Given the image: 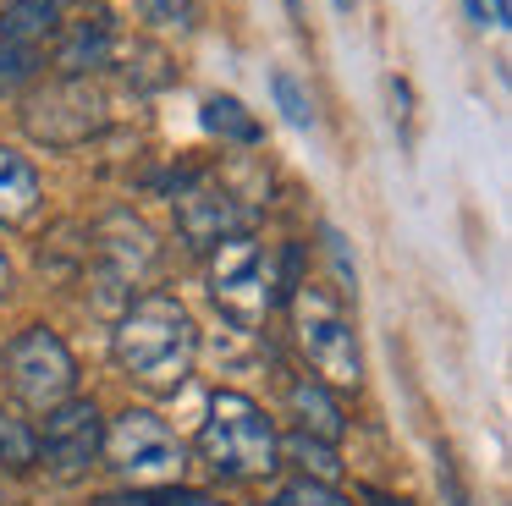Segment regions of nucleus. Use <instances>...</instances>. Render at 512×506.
Returning <instances> with one entry per match:
<instances>
[{
  "mask_svg": "<svg viewBox=\"0 0 512 506\" xmlns=\"http://www.w3.org/2000/svg\"><path fill=\"white\" fill-rule=\"evenodd\" d=\"M39 204V171L23 154L0 149V220H23Z\"/></svg>",
  "mask_w": 512,
  "mask_h": 506,
  "instance_id": "11",
  "label": "nucleus"
},
{
  "mask_svg": "<svg viewBox=\"0 0 512 506\" xmlns=\"http://www.w3.org/2000/svg\"><path fill=\"white\" fill-rule=\"evenodd\" d=\"M28 50H17V44H0V94H6V88L17 83V77H28Z\"/></svg>",
  "mask_w": 512,
  "mask_h": 506,
  "instance_id": "21",
  "label": "nucleus"
},
{
  "mask_svg": "<svg viewBox=\"0 0 512 506\" xmlns=\"http://www.w3.org/2000/svg\"><path fill=\"white\" fill-rule=\"evenodd\" d=\"M34 457H39V435L12 407H0V468H34Z\"/></svg>",
  "mask_w": 512,
  "mask_h": 506,
  "instance_id": "17",
  "label": "nucleus"
},
{
  "mask_svg": "<svg viewBox=\"0 0 512 506\" xmlns=\"http://www.w3.org/2000/svg\"><path fill=\"white\" fill-rule=\"evenodd\" d=\"M507 11H512L507 0H490V22H507Z\"/></svg>",
  "mask_w": 512,
  "mask_h": 506,
  "instance_id": "22",
  "label": "nucleus"
},
{
  "mask_svg": "<svg viewBox=\"0 0 512 506\" xmlns=\"http://www.w3.org/2000/svg\"><path fill=\"white\" fill-rule=\"evenodd\" d=\"M56 28H61V0H12L0 11V44H17V50L50 39Z\"/></svg>",
  "mask_w": 512,
  "mask_h": 506,
  "instance_id": "10",
  "label": "nucleus"
},
{
  "mask_svg": "<svg viewBox=\"0 0 512 506\" xmlns=\"http://www.w3.org/2000/svg\"><path fill=\"white\" fill-rule=\"evenodd\" d=\"M331 6H336V11H353V0H331Z\"/></svg>",
  "mask_w": 512,
  "mask_h": 506,
  "instance_id": "27",
  "label": "nucleus"
},
{
  "mask_svg": "<svg viewBox=\"0 0 512 506\" xmlns=\"http://www.w3.org/2000/svg\"><path fill=\"white\" fill-rule=\"evenodd\" d=\"M193 0H138V17L155 22V28H177V22H188Z\"/></svg>",
  "mask_w": 512,
  "mask_h": 506,
  "instance_id": "20",
  "label": "nucleus"
},
{
  "mask_svg": "<svg viewBox=\"0 0 512 506\" xmlns=\"http://www.w3.org/2000/svg\"><path fill=\"white\" fill-rule=\"evenodd\" d=\"M292 336H298L303 358L314 363V374H320L325 385L347 391V385L364 380L358 336H353V325H347V314L325 292H314V286H298V292H292Z\"/></svg>",
  "mask_w": 512,
  "mask_h": 506,
  "instance_id": "3",
  "label": "nucleus"
},
{
  "mask_svg": "<svg viewBox=\"0 0 512 506\" xmlns=\"http://www.w3.org/2000/svg\"><path fill=\"white\" fill-rule=\"evenodd\" d=\"M177 226L188 242L215 248L221 237H232V231L243 226V209H237L232 193H221V187H188V193H177Z\"/></svg>",
  "mask_w": 512,
  "mask_h": 506,
  "instance_id": "9",
  "label": "nucleus"
},
{
  "mask_svg": "<svg viewBox=\"0 0 512 506\" xmlns=\"http://www.w3.org/2000/svg\"><path fill=\"white\" fill-rule=\"evenodd\" d=\"M468 17H474V22H485V0H468Z\"/></svg>",
  "mask_w": 512,
  "mask_h": 506,
  "instance_id": "24",
  "label": "nucleus"
},
{
  "mask_svg": "<svg viewBox=\"0 0 512 506\" xmlns=\"http://www.w3.org/2000/svg\"><path fill=\"white\" fill-rule=\"evenodd\" d=\"M210 297L243 330H254L270 314V303H276V292H270V259L254 237L232 231V237H221L210 248Z\"/></svg>",
  "mask_w": 512,
  "mask_h": 506,
  "instance_id": "4",
  "label": "nucleus"
},
{
  "mask_svg": "<svg viewBox=\"0 0 512 506\" xmlns=\"http://www.w3.org/2000/svg\"><path fill=\"white\" fill-rule=\"evenodd\" d=\"M270 94H276L281 116H287L292 127H314V99L303 94V83L287 72V66H276V72H270Z\"/></svg>",
  "mask_w": 512,
  "mask_h": 506,
  "instance_id": "18",
  "label": "nucleus"
},
{
  "mask_svg": "<svg viewBox=\"0 0 512 506\" xmlns=\"http://www.w3.org/2000/svg\"><path fill=\"white\" fill-rule=\"evenodd\" d=\"M116 363L133 374L149 391H177L193 369V352H199V330H193L188 308L177 297L155 292L144 303H133L116 325Z\"/></svg>",
  "mask_w": 512,
  "mask_h": 506,
  "instance_id": "1",
  "label": "nucleus"
},
{
  "mask_svg": "<svg viewBox=\"0 0 512 506\" xmlns=\"http://www.w3.org/2000/svg\"><path fill=\"white\" fill-rule=\"evenodd\" d=\"M259 506H347V501L320 479H292V484H281V490H270Z\"/></svg>",
  "mask_w": 512,
  "mask_h": 506,
  "instance_id": "19",
  "label": "nucleus"
},
{
  "mask_svg": "<svg viewBox=\"0 0 512 506\" xmlns=\"http://www.w3.org/2000/svg\"><path fill=\"white\" fill-rule=\"evenodd\" d=\"M100 446H105V424H100V407L94 402L50 407L45 435H39V457H45V468L56 473L61 484L83 479V473L94 468V457H100Z\"/></svg>",
  "mask_w": 512,
  "mask_h": 506,
  "instance_id": "8",
  "label": "nucleus"
},
{
  "mask_svg": "<svg viewBox=\"0 0 512 506\" xmlns=\"http://www.w3.org/2000/svg\"><path fill=\"white\" fill-rule=\"evenodd\" d=\"M375 506H408V501H391V495H375Z\"/></svg>",
  "mask_w": 512,
  "mask_h": 506,
  "instance_id": "25",
  "label": "nucleus"
},
{
  "mask_svg": "<svg viewBox=\"0 0 512 506\" xmlns=\"http://www.w3.org/2000/svg\"><path fill=\"white\" fill-rule=\"evenodd\" d=\"M292 407L303 413V435H314V440H336V435H342V413H336V402L325 396V385L303 380L298 391H292Z\"/></svg>",
  "mask_w": 512,
  "mask_h": 506,
  "instance_id": "14",
  "label": "nucleus"
},
{
  "mask_svg": "<svg viewBox=\"0 0 512 506\" xmlns=\"http://www.w3.org/2000/svg\"><path fill=\"white\" fill-rule=\"evenodd\" d=\"M281 440L270 429V418L259 413V402H248L243 391H215L210 418L199 429V457L221 479H265L281 468Z\"/></svg>",
  "mask_w": 512,
  "mask_h": 506,
  "instance_id": "2",
  "label": "nucleus"
},
{
  "mask_svg": "<svg viewBox=\"0 0 512 506\" xmlns=\"http://www.w3.org/2000/svg\"><path fill=\"white\" fill-rule=\"evenodd\" d=\"M100 506H215V495H204V490H182V484H144V490H116V495H105Z\"/></svg>",
  "mask_w": 512,
  "mask_h": 506,
  "instance_id": "16",
  "label": "nucleus"
},
{
  "mask_svg": "<svg viewBox=\"0 0 512 506\" xmlns=\"http://www.w3.org/2000/svg\"><path fill=\"white\" fill-rule=\"evenodd\" d=\"M12 286V264H6V253H0V292Z\"/></svg>",
  "mask_w": 512,
  "mask_h": 506,
  "instance_id": "23",
  "label": "nucleus"
},
{
  "mask_svg": "<svg viewBox=\"0 0 512 506\" xmlns=\"http://www.w3.org/2000/svg\"><path fill=\"white\" fill-rule=\"evenodd\" d=\"M105 446H111L116 473H122V479H133V484L171 479V473L182 468V440L171 435L166 418L149 413V407H127V413L111 424Z\"/></svg>",
  "mask_w": 512,
  "mask_h": 506,
  "instance_id": "7",
  "label": "nucleus"
},
{
  "mask_svg": "<svg viewBox=\"0 0 512 506\" xmlns=\"http://www.w3.org/2000/svg\"><path fill=\"white\" fill-rule=\"evenodd\" d=\"M287 11H292V17H303V0H287Z\"/></svg>",
  "mask_w": 512,
  "mask_h": 506,
  "instance_id": "26",
  "label": "nucleus"
},
{
  "mask_svg": "<svg viewBox=\"0 0 512 506\" xmlns=\"http://www.w3.org/2000/svg\"><path fill=\"white\" fill-rule=\"evenodd\" d=\"M6 380H12L17 402L50 413V407H61L72 396V385H78V363H72L67 341H61L56 330L28 325L23 336L6 347Z\"/></svg>",
  "mask_w": 512,
  "mask_h": 506,
  "instance_id": "5",
  "label": "nucleus"
},
{
  "mask_svg": "<svg viewBox=\"0 0 512 506\" xmlns=\"http://www.w3.org/2000/svg\"><path fill=\"white\" fill-rule=\"evenodd\" d=\"M105 55H111V28H105V22H78V28L67 33V44H61L56 66L67 77H83L89 66H105Z\"/></svg>",
  "mask_w": 512,
  "mask_h": 506,
  "instance_id": "12",
  "label": "nucleus"
},
{
  "mask_svg": "<svg viewBox=\"0 0 512 506\" xmlns=\"http://www.w3.org/2000/svg\"><path fill=\"white\" fill-rule=\"evenodd\" d=\"M28 132L50 149H72V143H89L94 132L105 127V99L94 94L83 77H61V83H45L23 110Z\"/></svg>",
  "mask_w": 512,
  "mask_h": 506,
  "instance_id": "6",
  "label": "nucleus"
},
{
  "mask_svg": "<svg viewBox=\"0 0 512 506\" xmlns=\"http://www.w3.org/2000/svg\"><path fill=\"white\" fill-rule=\"evenodd\" d=\"M199 121H204V132H215V138H226V143H259V121L248 116V105L232 94H210L199 110Z\"/></svg>",
  "mask_w": 512,
  "mask_h": 506,
  "instance_id": "13",
  "label": "nucleus"
},
{
  "mask_svg": "<svg viewBox=\"0 0 512 506\" xmlns=\"http://www.w3.org/2000/svg\"><path fill=\"white\" fill-rule=\"evenodd\" d=\"M276 451H287L292 462L303 468V479H320V484H331L336 473H342V462H336V451H331V440H314V435H292L287 446H276Z\"/></svg>",
  "mask_w": 512,
  "mask_h": 506,
  "instance_id": "15",
  "label": "nucleus"
}]
</instances>
